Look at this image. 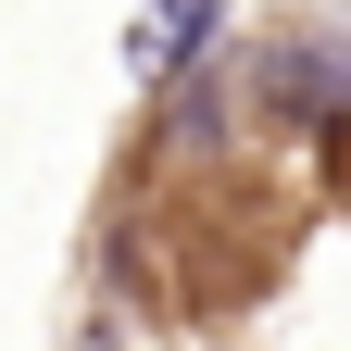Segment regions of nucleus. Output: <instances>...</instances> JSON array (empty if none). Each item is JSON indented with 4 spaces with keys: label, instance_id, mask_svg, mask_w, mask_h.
Here are the masks:
<instances>
[{
    "label": "nucleus",
    "instance_id": "20e7f679",
    "mask_svg": "<svg viewBox=\"0 0 351 351\" xmlns=\"http://www.w3.org/2000/svg\"><path fill=\"white\" fill-rule=\"evenodd\" d=\"M75 351H125V339H113V326H75Z\"/></svg>",
    "mask_w": 351,
    "mask_h": 351
},
{
    "label": "nucleus",
    "instance_id": "f257e3e1",
    "mask_svg": "<svg viewBox=\"0 0 351 351\" xmlns=\"http://www.w3.org/2000/svg\"><path fill=\"white\" fill-rule=\"evenodd\" d=\"M251 88H263V113H276V125L339 113V88H326V63H314V51H263V63H251Z\"/></svg>",
    "mask_w": 351,
    "mask_h": 351
},
{
    "label": "nucleus",
    "instance_id": "7ed1b4c3",
    "mask_svg": "<svg viewBox=\"0 0 351 351\" xmlns=\"http://www.w3.org/2000/svg\"><path fill=\"white\" fill-rule=\"evenodd\" d=\"M314 63H326V88H339V113H351V13H339V25L314 38Z\"/></svg>",
    "mask_w": 351,
    "mask_h": 351
},
{
    "label": "nucleus",
    "instance_id": "f03ea898",
    "mask_svg": "<svg viewBox=\"0 0 351 351\" xmlns=\"http://www.w3.org/2000/svg\"><path fill=\"white\" fill-rule=\"evenodd\" d=\"M226 101H239V63H201L189 88H176V113H163V138H226Z\"/></svg>",
    "mask_w": 351,
    "mask_h": 351
}]
</instances>
